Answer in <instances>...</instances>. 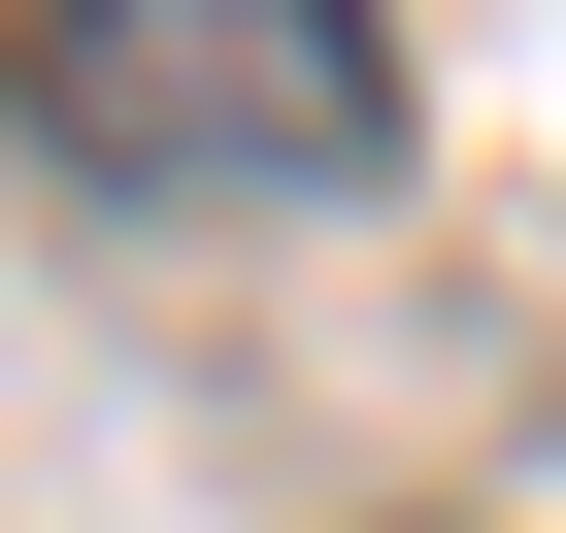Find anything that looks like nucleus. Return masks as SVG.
<instances>
[{"label":"nucleus","mask_w":566,"mask_h":533,"mask_svg":"<svg viewBox=\"0 0 566 533\" xmlns=\"http://www.w3.org/2000/svg\"><path fill=\"white\" fill-rule=\"evenodd\" d=\"M0 101L134 233H266V200H367L400 167V34L367 0H0Z\"/></svg>","instance_id":"1"}]
</instances>
